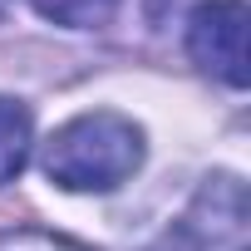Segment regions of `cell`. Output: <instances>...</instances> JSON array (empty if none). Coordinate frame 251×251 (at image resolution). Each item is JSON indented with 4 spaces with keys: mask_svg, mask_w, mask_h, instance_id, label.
Here are the masks:
<instances>
[{
    "mask_svg": "<svg viewBox=\"0 0 251 251\" xmlns=\"http://www.w3.org/2000/svg\"><path fill=\"white\" fill-rule=\"evenodd\" d=\"M143 163V128L113 108H94L69 118L45 148L50 182L69 192H108L128 182Z\"/></svg>",
    "mask_w": 251,
    "mask_h": 251,
    "instance_id": "6da1fadb",
    "label": "cell"
},
{
    "mask_svg": "<svg viewBox=\"0 0 251 251\" xmlns=\"http://www.w3.org/2000/svg\"><path fill=\"white\" fill-rule=\"evenodd\" d=\"M168 251H246V187L222 173L207 177L182 222L163 236Z\"/></svg>",
    "mask_w": 251,
    "mask_h": 251,
    "instance_id": "7a4b0ae2",
    "label": "cell"
},
{
    "mask_svg": "<svg viewBox=\"0 0 251 251\" xmlns=\"http://www.w3.org/2000/svg\"><path fill=\"white\" fill-rule=\"evenodd\" d=\"M187 54L222 84H246V5L241 0H207L187 20Z\"/></svg>",
    "mask_w": 251,
    "mask_h": 251,
    "instance_id": "3957f363",
    "label": "cell"
},
{
    "mask_svg": "<svg viewBox=\"0 0 251 251\" xmlns=\"http://www.w3.org/2000/svg\"><path fill=\"white\" fill-rule=\"evenodd\" d=\"M30 158V108L0 94V187H5Z\"/></svg>",
    "mask_w": 251,
    "mask_h": 251,
    "instance_id": "277c9868",
    "label": "cell"
},
{
    "mask_svg": "<svg viewBox=\"0 0 251 251\" xmlns=\"http://www.w3.org/2000/svg\"><path fill=\"white\" fill-rule=\"evenodd\" d=\"M30 5L54 20V25H69V30H94V25H108V15L118 10V0H30Z\"/></svg>",
    "mask_w": 251,
    "mask_h": 251,
    "instance_id": "5b68a950",
    "label": "cell"
},
{
    "mask_svg": "<svg viewBox=\"0 0 251 251\" xmlns=\"http://www.w3.org/2000/svg\"><path fill=\"white\" fill-rule=\"evenodd\" d=\"M0 251H84V246L69 236H54V231H5Z\"/></svg>",
    "mask_w": 251,
    "mask_h": 251,
    "instance_id": "8992f818",
    "label": "cell"
},
{
    "mask_svg": "<svg viewBox=\"0 0 251 251\" xmlns=\"http://www.w3.org/2000/svg\"><path fill=\"white\" fill-rule=\"evenodd\" d=\"M0 5H5V0H0Z\"/></svg>",
    "mask_w": 251,
    "mask_h": 251,
    "instance_id": "52a82bcc",
    "label": "cell"
}]
</instances>
